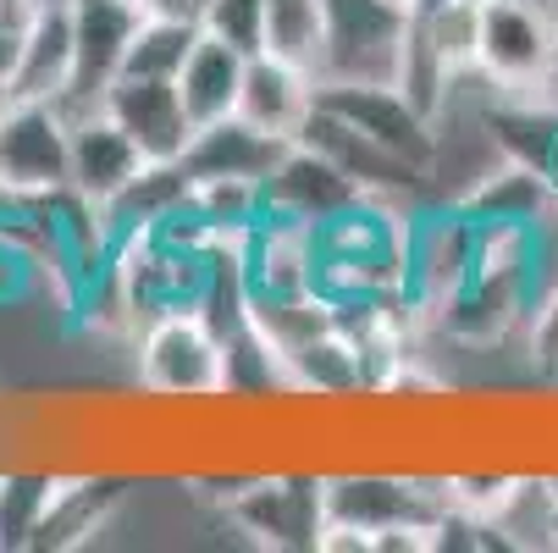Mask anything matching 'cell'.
<instances>
[{
  "label": "cell",
  "mask_w": 558,
  "mask_h": 553,
  "mask_svg": "<svg viewBox=\"0 0 558 553\" xmlns=\"http://www.w3.org/2000/svg\"><path fill=\"white\" fill-rule=\"evenodd\" d=\"M133 387L155 399H210L227 393V338L205 310H161L133 333Z\"/></svg>",
  "instance_id": "1"
},
{
  "label": "cell",
  "mask_w": 558,
  "mask_h": 553,
  "mask_svg": "<svg viewBox=\"0 0 558 553\" xmlns=\"http://www.w3.org/2000/svg\"><path fill=\"white\" fill-rule=\"evenodd\" d=\"M72 189V122L61 106L12 100L0 111V194L45 205Z\"/></svg>",
  "instance_id": "2"
},
{
  "label": "cell",
  "mask_w": 558,
  "mask_h": 553,
  "mask_svg": "<svg viewBox=\"0 0 558 553\" xmlns=\"http://www.w3.org/2000/svg\"><path fill=\"white\" fill-rule=\"evenodd\" d=\"M315 106H327L338 122H349L354 133H365L371 144H381L387 155H398V161H410L432 178L437 122L398 84H338V77H327V84L315 89Z\"/></svg>",
  "instance_id": "3"
},
{
  "label": "cell",
  "mask_w": 558,
  "mask_h": 553,
  "mask_svg": "<svg viewBox=\"0 0 558 553\" xmlns=\"http://www.w3.org/2000/svg\"><path fill=\"white\" fill-rule=\"evenodd\" d=\"M221 515L260 548H315L327 520L322 470H260L244 493L221 504Z\"/></svg>",
  "instance_id": "4"
},
{
  "label": "cell",
  "mask_w": 558,
  "mask_h": 553,
  "mask_svg": "<svg viewBox=\"0 0 558 553\" xmlns=\"http://www.w3.org/2000/svg\"><path fill=\"white\" fill-rule=\"evenodd\" d=\"M144 23V12L133 0H72V45H77V67H72V89L61 95L66 117L100 111L106 89L117 84L122 56L133 28Z\"/></svg>",
  "instance_id": "5"
},
{
  "label": "cell",
  "mask_w": 558,
  "mask_h": 553,
  "mask_svg": "<svg viewBox=\"0 0 558 553\" xmlns=\"http://www.w3.org/2000/svg\"><path fill=\"white\" fill-rule=\"evenodd\" d=\"M100 111L149 155V161H183L194 144V117L178 95V77H117Z\"/></svg>",
  "instance_id": "6"
},
{
  "label": "cell",
  "mask_w": 558,
  "mask_h": 553,
  "mask_svg": "<svg viewBox=\"0 0 558 553\" xmlns=\"http://www.w3.org/2000/svg\"><path fill=\"white\" fill-rule=\"evenodd\" d=\"M66 122H72V194H84L89 205L106 211L111 200H122L144 178L149 155L106 111H84Z\"/></svg>",
  "instance_id": "7"
},
{
  "label": "cell",
  "mask_w": 558,
  "mask_h": 553,
  "mask_svg": "<svg viewBox=\"0 0 558 553\" xmlns=\"http://www.w3.org/2000/svg\"><path fill=\"white\" fill-rule=\"evenodd\" d=\"M315 77L277 61V56H250V72H244V89H238V111L232 117H244L250 128L282 139V144H299L310 111H315Z\"/></svg>",
  "instance_id": "8"
},
{
  "label": "cell",
  "mask_w": 558,
  "mask_h": 553,
  "mask_svg": "<svg viewBox=\"0 0 558 553\" xmlns=\"http://www.w3.org/2000/svg\"><path fill=\"white\" fill-rule=\"evenodd\" d=\"M72 67H77L72 12H34L17 34V61L7 72V95L61 106V95L72 89Z\"/></svg>",
  "instance_id": "9"
},
{
  "label": "cell",
  "mask_w": 558,
  "mask_h": 553,
  "mask_svg": "<svg viewBox=\"0 0 558 553\" xmlns=\"http://www.w3.org/2000/svg\"><path fill=\"white\" fill-rule=\"evenodd\" d=\"M354 194H365L343 167H332L322 149H310V144H288V155L277 161V172L266 178V205L315 227V221H327L332 211H343Z\"/></svg>",
  "instance_id": "10"
},
{
  "label": "cell",
  "mask_w": 558,
  "mask_h": 553,
  "mask_svg": "<svg viewBox=\"0 0 558 553\" xmlns=\"http://www.w3.org/2000/svg\"><path fill=\"white\" fill-rule=\"evenodd\" d=\"M288 155L282 139L250 128L244 117H221L210 128H194V144L183 155V172L189 178H271L277 161Z\"/></svg>",
  "instance_id": "11"
},
{
  "label": "cell",
  "mask_w": 558,
  "mask_h": 553,
  "mask_svg": "<svg viewBox=\"0 0 558 553\" xmlns=\"http://www.w3.org/2000/svg\"><path fill=\"white\" fill-rule=\"evenodd\" d=\"M244 72H250V50H238V45H227V39L199 28V39H194V50H189V61L178 72V95H183L194 128H210V122L238 111Z\"/></svg>",
  "instance_id": "12"
},
{
  "label": "cell",
  "mask_w": 558,
  "mask_h": 553,
  "mask_svg": "<svg viewBox=\"0 0 558 553\" xmlns=\"http://www.w3.org/2000/svg\"><path fill=\"white\" fill-rule=\"evenodd\" d=\"M260 56H277L322 84L332 56V12L327 0H266L260 17Z\"/></svg>",
  "instance_id": "13"
},
{
  "label": "cell",
  "mask_w": 558,
  "mask_h": 553,
  "mask_svg": "<svg viewBox=\"0 0 558 553\" xmlns=\"http://www.w3.org/2000/svg\"><path fill=\"white\" fill-rule=\"evenodd\" d=\"M410 28L453 77L475 72V61H482V0H421L410 12Z\"/></svg>",
  "instance_id": "14"
},
{
  "label": "cell",
  "mask_w": 558,
  "mask_h": 553,
  "mask_svg": "<svg viewBox=\"0 0 558 553\" xmlns=\"http://www.w3.org/2000/svg\"><path fill=\"white\" fill-rule=\"evenodd\" d=\"M199 39V23H172V17H144L128 39V56H122V72L128 77H178L189 50ZM117 72V77H122Z\"/></svg>",
  "instance_id": "15"
},
{
  "label": "cell",
  "mask_w": 558,
  "mask_h": 553,
  "mask_svg": "<svg viewBox=\"0 0 558 553\" xmlns=\"http://www.w3.org/2000/svg\"><path fill=\"white\" fill-rule=\"evenodd\" d=\"M520 354H525V371H531L542 387H558V288L531 310L525 338H520Z\"/></svg>",
  "instance_id": "16"
},
{
  "label": "cell",
  "mask_w": 558,
  "mask_h": 553,
  "mask_svg": "<svg viewBox=\"0 0 558 553\" xmlns=\"http://www.w3.org/2000/svg\"><path fill=\"white\" fill-rule=\"evenodd\" d=\"M260 17H266V0H205L199 28L255 56L260 50Z\"/></svg>",
  "instance_id": "17"
},
{
  "label": "cell",
  "mask_w": 558,
  "mask_h": 553,
  "mask_svg": "<svg viewBox=\"0 0 558 553\" xmlns=\"http://www.w3.org/2000/svg\"><path fill=\"white\" fill-rule=\"evenodd\" d=\"M144 17H172V23H199L205 17V0H133Z\"/></svg>",
  "instance_id": "18"
},
{
  "label": "cell",
  "mask_w": 558,
  "mask_h": 553,
  "mask_svg": "<svg viewBox=\"0 0 558 553\" xmlns=\"http://www.w3.org/2000/svg\"><path fill=\"white\" fill-rule=\"evenodd\" d=\"M17 34H23V28L0 23V84H7V72H12V61H17Z\"/></svg>",
  "instance_id": "19"
},
{
  "label": "cell",
  "mask_w": 558,
  "mask_h": 553,
  "mask_svg": "<svg viewBox=\"0 0 558 553\" xmlns=\"http://www.w3.org/2000/svg\"><path fill=\"white\" fill-rule=\"evenodd\" d=\"M34 17V7H28V0H0V23H12V28H23Z\"/></svg>",
  "instance_id": "20"
},
{
  "label": "cell",
  "mask_w": 558,
  "mask_h": 553,
  "mask_svg": "<svg viewBox=\"0 0 558 553\" xmlns=\"http://www.w3.org/2000/svg\"><path fill=\"white\" fill-rule=\"evenodd\" d=\"M34 12H72V0H28Z\"/></svg>",
  "instance_id": "21"
},
{
  "label": "cell",
  "mask_w": 558,
  "mask_h": 553,
  "mask_svg": "<svg viewBox=\"0 0 558 553\" xmlns=\"http://www.w3.org/2000/svg\"><path fill=\"white\" fill-rule=\"evenodd\" d=\"M387 7H392V12H415V7H421V0H387Z\"/></svg>",
  "instance_id": "22"
},
{
  "label": "cell",
  "mask_w": 558,
  "mask_h": 553,
  "mask_svg": "<svg viewBox=\"0 0 558 553\" xmlns=\"http://www.w3.org/2000/svg\"><path fill=\"white\" fill-rule=\"evenodd\" d=\"M12 106V95H7V84H0V111H7Z\"/></svg>",
  "instance_id": "23"
},
{
  "label": "cell",
  "mask_w": 558,
  "mask_h": 553,
  "mask_svg": "<svg viewBox=\"0 0 558 553\" xmlns=\"http://www.w3.org/2000/svg\"><path fill=\"white\" fill-rule=\"evenodd\" d=\"M7 477H12V470H0V498H7Z\"/></svg>",
  "instance_id": "24"
},
{
  "label": "cell",
  "mask_w": 558,
  "mask_h": 553,
  "mask_svg": "<svg viewBox=\"0 0 558 553\" xmlns=\"http://www.w3.org/2000/svg\"><path fill=\"white\" fill-rule=\"evenodd\" d=\"M553 548H558V520H553Z\"/></svg>",
  "instance_id": "25"
}]
</instances>
